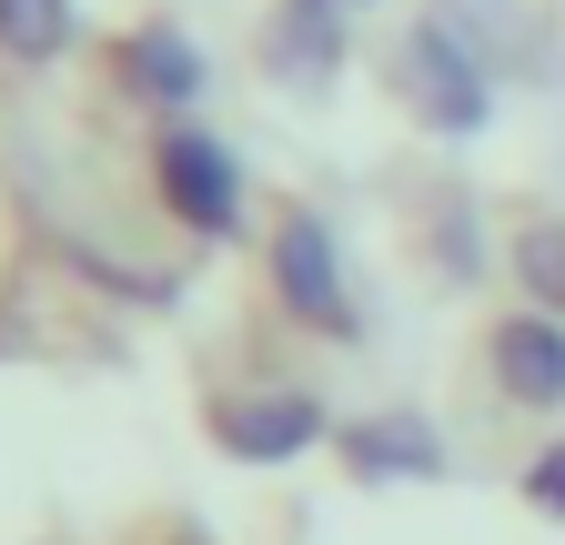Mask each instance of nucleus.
<instances>
[{"mask_svg":"<svg viewBox=\"0 0 565 545\" xmlns=\"http://www.w3.org/2000/svg\"><path fill=\"white\" fill-rule=\"evenodd\" d=\"M152 192L192 233H233L243 223V162L223 152V131H202V121H162L152 131Z\"/></svg>","mask_w":565,"mask_h":545,"instance_id":"obj_1","label":"nucleus"},{"mask_svg":"<svg viewBox=\"0 0 565 545\" xmlns=\"http://www.w3.org/2000/svg\"><path fill=\"white\" fill-rule=\"evenodd\" d=\"M394 92L435 121V131H484V111H494V72L445 31V21H424V31H404V51H394Z\"/></svg>","mask_w":565,"mask_h":545,"instance_id":"obj_2","label":"nucleus"},{"mask_svg":"<svg viewBox=\"0 0 565 545\" xmlns=\"http://www.w3.org/2000/svg\"><path fill=\"white\" fill-rule=\"evenodd\" d=\"M273 284L313 333H353V303H343V263H333V223L323 213H282L273 233Z\"/></svg>","mask_w":565,"mask_h":545,"instance_id":"obj_3","label":"nucleus"},{"mask_svg":"<svg viewBox=\"0 0 565 545\" xmlns=\"http://www.w3.org/2000/svg\"><path fill=\"white\" fill-rule=\"evenodd\" d=\"M263 72L323 92L343 72V0H282V11L263 21Z\"/></svg>","mask_w":565,"mask_h":545,"instance_id":"obj_4","label":"nucleus"},{"mask_svg":"<svg viewBox=\"0 0 565 545\" xmlns=\"http://www.w3.org/2000/svg\"><path fill=\"white\" fill-rule=\"evenodd\" d=\"M202 82H212V72H202V51H192L172 21H152V31H131V41H121V92H131L141 111L182 121V111L202 101Z\"/></svg>","mask_w":565,"mask_h":545,"instance_id":"obj_5","label":"nucleus"},{"mask_svg":"<svg viewBox=\"0 0 565 545\" xmlns=\"http://www.w3.org/2000/svg\"><path fill=\"white\" fill-rule=\"evenodd\" d=\"M494 384H505L515 404H565V323L555 313L494 323Z\"/></svg>","mask_w":565,"mask_h":545,"instance_id":"obj_6","label":"nucleus"},{"mask_svg":"<svg viewBox=\"0 0 565 545\" xmlns=\"http://www.w3.org/2000/svg\"><path fill=\"white\" fill-rule=\"evenodd\" d=\"M223 435L243 455H294L303 435H323V404L313 394H263V404H223Z\"/></svg>","mask_w":565,"mask_h":545,"instance_id":"obj_7","label":"nucleus"},{"mask_svg":"<svg viewBox=\"0 0 565 545\" xmlns=\"http://www.w3.org/2000/svg\"><path fill=\"white\" fill-rule=\"evenodd\" d=\"M435 21L484 61V72H505V61H515V41H525V11H515V0H435Z\"/></svg>","mask_w":565,"mask_h":545,"instance_id":"obj_8","label":"nucleus"},{"mask_svg":"<svg viewBox=\"0 0 565 545\" xmlns=\"http://www.w3.org/2000/svg\"><path fill=\"white\" fill-rule=\"evenodd\" d=\"M71 31H82V11L71 0H0V61H51V51H71Z\"/></svg>","mask_w":565,"mask_h":545,"instance_id":"obj_9","label":"nucleus"},{"mask_svg":"<svg viewBox=\"0 0 565 545\" xmlns=\"http://www.w3.org/2000/svg\"><path fill=\"white\" fill-rule=\"evenodd\" d=\"M353 464H364V474H435V435H424L414 415H394V425H353Z\"/></svg>","mask_w":565,"mask_h":545,"instance_id":"obj_10","label":"nucleus"},{"mask_svg":"<svg viewBox=\"0 0 565 545\" xmlns=\"http://www.w3.org/2000/svg\"><path fill=\"white\" fill-rule=\"evenodd\" d=\"M515 284L535 293V313H565V223H525L515 233Z\"/></svg>","mask_w":565,"mask_h":545,"instance_id":"obj_11","label":"nucleus"},{"mask_svg":"<svg viewBox=\"0 0 565 545\" xmlns=\"http://www.w3.org/2000/svg\"><path fill=\"white\" fill-rule=\"evenodd\" d=\"M435 253L475 272V213H435Z\"/></svg>","mask_w":565,"mask_h":545,"instance_id":"obj_12","label":"nucleus"},{"mask_svg":"<svg viewBox=\"0 0 565 545\" xmlns=\"http://www.w3.org/2000/svg\"><path fill=\"white\" fill-rule=\"evenodd\" d=\"M535 495H545V505H565V455H545V464H535Z\"/></svg>","mask_w":565,"mask_h":545,"instance_id":"obj_13","label":"nucleus"}]
</instances>
